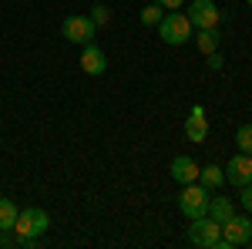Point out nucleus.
Instances as JSON below:
<instances>
[{"label":"nucleus","instance_id":"nucleus-1","mask_svg":"<svg viewBox=\"0 0 252 249\" xmlns=\"http://www.w3.org/2000/svg\"><path fill=\"white\" fill-rule=\"evenodd\" d=\"M189 243L198 249H222V226L215 222L212 215H198V219H189Z\"/></svg>","mask_w":252,"mask_h":249},{"label":"nucleus","instance_id":"nucleus-2","mask_svg":"<svg viewBox=\"0 0 252 249\" xmlns=\"http://www.w3.org/2000/svg\"><path fill=\"white\" fill-rule=\"evenodd\" d=\"M192 20L185 17V14H178V10H172V14H165V17L158 20V34H161V40L165 44H172V47H178V44H185V40L192 37Z\"/></svg>","mask_w":252,"mask_h":249},{"label":"nucleus","instance_id":"nucleus-3","mask_svg":"<svg viewBox=\"0 0 252 249\" xmlns=\"http://www.w3.org/2000/svg\"><path fill=\"white\" fill-rule=\"evenodd\" d=\"M51 229V215L44 209H20L17 222H14V232L24 236V239H40L44 232Z\"/></svg>","mask_w":252,"mask_h":249},{"label":"nucleus","instance_id":"nucleus-4","mask_svg":"<svg viewBox=\"0 0 252 249\" xmlns=\"http://www.w3.org/2000/svg\"><path fill=\"white\" fill-rule=\"evenodd\" d=\"M178 209L185 219H198V215H205L209 212V189L205 185H182V195H178Z\"/></svg>","mask_w":252,"mask_h":249},{"label":"nucleus","instance_id":"nucleus-5","mask_svg":"<svg viewBox=\"0 0 252 249\" xmlns=\"http://www.w3.org/2000/svg\"><path fill=\"white\" fill-rule=\"evenodd\" d=\"M252 239V222L246 215H229L225 222H222V249H235V246H246Z\"/></svg>","mask_w":252,"mask_h":249},{"label":"nucleus","instance_id":"nucleus-6","mask_svg":"<svg viewBox=\"0 0 252 249\" xmlns=\"http://www.w3.org/2000/svg\"><path fill=\"white\" fill-rule=\"evenodd\" d=\"M94 20L84 17V14H74V17H64V24H61V34H64V40H71V44H91L94 40Z\"/></svg>","mask_w":252,"mask_h":249},{"label":"nucleus","instance_id":"nucleus-7","mask_svg":"<svg viewBox=\"0 0 252 249\" xmlns=\"http://www.w3.org/2000/svg\"><path fill=\"white\" fill-rule=\"evenodd\" d=\"M185 17L192 20V27L198 31H205V27H219V7H215V0H192L189 3V14Z\"/></svg>","mask_w":252,"mask_h":249},{"label":"nucleus","instance_id":"nucleus-8","mask_svg":"<svg viewBox=\"0 0 252 249\" xmlns=\"http://www.w3.org/2000/svg\"><path fill=\"white\" fill-rule=\"evenodd\" d=\"M222 172H225V182H232L235 189L249 185V182H252V155H246V152L232 155V158H229V165H225Z\"/></svg>","mask_w":252,"mask_h":249},{"label":"nucleus","instance_id":"nucleus-9","mask_svg":"<svg viewBox=\"0 0 252 249\" xmlns=\"http://www.w3.org/2000/svg\"><path fill=\"white\" fill-rule=\"evenodd\" d=\"M81 71H84V74H91V77H97V74H104V71H108V54L97 47L94 40H91V44H84V51H81Z\"/></svg>","mask_w":252,"mask_h":249},{"label":"nucleus","instance_id":"nucleus-10","mask_svg":"<svg viewBox=\"0 0 252 249\" xmlns=\"http://www.w3.org/2000/svg\"><path fill=\"white\" fill-rule=\"evenodd\" d=\"M168 172H172L175 182L189 185V182H198V162H195L192 155H175L172 165H168Z\"/></svg>","mask_w":252,"mask_h":249},{"label":"nucleus","instance_id":"nucleus-11","mask_svg":"<svg viewBox=\"0 0 252 249\" xmlns=\"http://www.w3.org/2000/svg\"><path fill=\"white\" fill-rule=\"evenodd\" d=\"M185 135H189V142H195V145L209 138V121H205V108L202 105L192 108V118L185 121Z\"/></svg>","mask_w":252,"mask_h":249},{"label":"nucleus","instance_id":"nucleus-12","mask_svg":"<svg viewBox=\"0 0 252 249\" xmlns=\"http://www.w3.org/2000/svg\"><path fill=\"white\" fill-rule=\"evenodd\" d=\"M205 215H212L215 222L222 226L229 215H235V202H232V199H225V195H215V199L209 195V212H205Z\"/></svg>","mask_w":252,"mask_h":249},{"label":"nucleus","instance_id":"nucleus-13","mask_svg":"<svg viewBox=\"0 0 252 249\" xmlns=\"http://www.w3.org/2000/svg\"><path fill=\"white\" fill-rule=\"evenodd\" d=\"M222 182H225V172H222V169H219L215 162H212V165H205V169H198V185H205L209 192L219 189Z\"/></svg>","mask_w":252,"mask_h":249},{"label":"nucleus","instance_id":"nucleus-14","mask_svg":"<svg viewBox=\"0 0 252 249\" xmlns=\"http://www.w3.org/2000/svg\"><path fill=\"white\" fill-rule=\"evenodd\" d=\"M195 44H198V51L209 58V54H215L219 51V31L215 27H205V31H198L195 34Z\"/></svg>","mask_w":252,"mask_h":249},{"label":"nucleus","instance_id":"nucleus-15","mask_svg":"<svg viewBox=\"0 0 252 249\" xmlns=\"http://www.w3.org/2000/svg\"><path fill=\"white\" fill-rule=\"evenodd\" d=\"M17 206H14V199H0V229H14V222H17Z\"/></svg>","mask_w":252,"mask_h":249},{"label":"nucleus","instance_id":"nucleus-16","mask_svg":"<svg viewBox=\"0 0 252 249\" xmlns=\"http://www.w3.org/2000/svg\"><path fill=\"white\" fill-rule=\"evenodd\" d=\"M235 145H239V152L252 155V125H239V132H235Z\"/></svg>","mask_w":252,"mask_h":249},{"label":"nucleus","instance_id":"nucleus-17","mask_svg":"<svg viewBox=\"0 0 252 249\" xmlns=\"http://www.w3.org/2000/svg\"><path fill=\"white\" fill-rule=\"evenodd\" d=\"M158 20H161V3H148V7H141V24L158 27Z\"/></svg>","mask_w":252,"mask_h":249},{"label":"nucleus","instance_id":"nucleus-18","mask_svg":"<svg viewBox=\"0 0 252 249\" xmlns=\"http://www.w3.org/2000/svg\"><path fill=\"white\" fill-rule=\"evenodd\" d=\"M88 17L94 20V27H104V24H108V20H111V10H108V7H104V3H94V7H91V14H88Z\"/></svg>","mask_w":252,"mask_h":249},{"label":"nucleus","instance_id":"nucleus-19","mask_svg":"<svg viewBox=\"0 0 252 249\" xmlns=\"http://www.w3.org/2000/svg\"><path fill=\"white\" fill-rule=\"evenodd\" d=\"M242 209L252 212V182H249V185H242Z\"/></svg>","mask_w":252,"mask_h":249},{"label":"nucleus","instance_id":"nucleus-20","mask_svg":"<svg viewBox=\"0 0 252 249\" xmlns=\"http://www.w3.org/2000/svg\"><path fill=\"white\" fill-rule=\"evenodd\" d=\"M158 3H161L165 10H182V7H185V0H158Z\"/></svg>","mask_w":252,"mask_h":249},{"label":"nucleus","instance_id":"nucleus-21","mask_svg":"<svg viewBox=\"0 0 252 249\" xmlns=\"http://www.w3.org/2000/svg\"><path fill=\"white\" fill-rule=\"evenodd\" d=\"M205 64H209L212 71H219V68H222V54H219V51H215V54H209V61H205Z\"/></svg>","mask_w":252,"mask_h":249},{"label":"nucleus","instance_id":"nucleus-22","mask_svg":"<svg viewBox=\"0 0 252 249\" xmlns=\"http://www.w3.org/2000/svg\"><path fill=\"white\" fill-rule=\"evenodd\" d=\"M249 3H252V0H249Z\"/></svg>","mask_w":252,"mask_h":249}]
</instances>
